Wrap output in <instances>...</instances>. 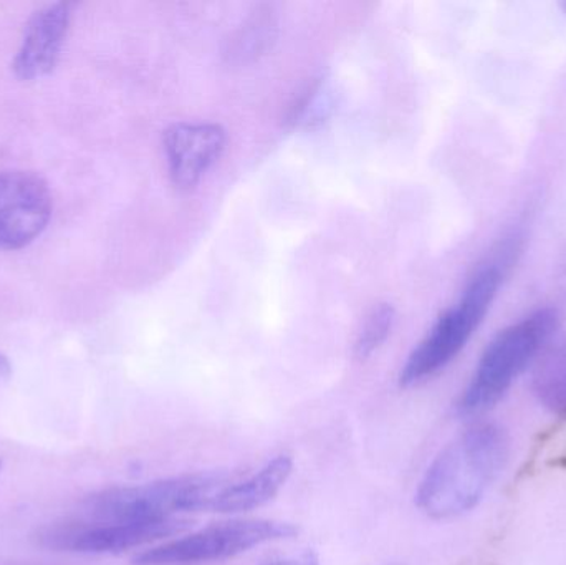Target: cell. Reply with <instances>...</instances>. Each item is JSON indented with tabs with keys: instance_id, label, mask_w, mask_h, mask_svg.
<instances>
[{
	"instance_id": "4",
	"label": "cell",
	"mask_w": 566,
	"mask_h": 565,
	"mask_svg": "<svg viewBox=\"0 0 566 565\" xmlns=\"http://www.w3.org/2000/svg\"><path fill=\"white\" fill-rule=\"evenodd\" d=\"M238 477L231 471H202L166 478L139 486L115 488L96 494L86 504L95 521H155L179 513H205L216 491Z\"/></svg>"
},
{
	"instance_id": "5",
	"label": "cell",
	"mask_w": 566,
	"mask_h": 565,
	"mask_svg": "<svg viewBox=\"0 0 566 565\" xmlns=\"http://www.w3.org/2000/svg\"><path fill=\"white\" fill-rule=\"evenodd\" d=\"M293 524L274 520H242L214 524L189 536L168 541L138 554L133 565H205L222 563L275 541L292 540Z\"/></svg>"
},
{
	"instance_id": "12",
	"label": "cell",
	"mask_w": 566,
	"mask_h": 565,
	"mask_svg": "<svg viewBox=\"0 0 566 565\" xmlns=\"http://www.w3.org/2000/svg\"><path fill=\"white\" fill-rule=\"evenodd\" d=\"M532 388L545 408L566 415V342H551L538 355Z\"/></svg>"
},
{
	"instance_id": "7",
	"label": "cell",
	"mask_w": 566,
	"mask_h": 565,
	"mask_svg": "<svg viewBox=\"0 0 566 565\" xmlns=\"http://www.w3.org/2000/svg\"><path fill=\"white\" fill-rule=\"evenodd\" d=\"M229 136L221 123L181 119L163 132L161 148L166 171L176 188H198L221 163Z\"/></svg>"
},
{
	"instance_id": "2",
	"label": "cell",
	"mask_w": 566,
	"mask_h": 565,
	"mask_svg": "<svg viewBox=\"0 0 566 565\" xmlns=\"http://www.w3.org/2000/svg\"><path fill=\"white\" fill-rule=\"evenodd\" d=\"M511 453L507 431L479 423L438 454L416 493V504L432 520H451L474 510L504 470Z\"/></svg>"
},
{
	"instance_id": "6",
	"label": "cell",
	"mask_w": 566,
	"mask_h": 565,
	"mask_svg": "<svg viewBox=\"0 0 566 565\" xmlns=\"http://www.w3.org/2000/svg\"><path fill=\"white\" fill-rule=\"evenodd\" d=\"M182 517L155 521H95L56 526L43 536L46 546L82 554H118L179 536L189 527Z\"/></svg>"
},
{
	"instance_id": "1",
	"label": "cell",
	"mask_w": 566,
	"mask_h": 565,
	"mask_svg": "<svg viewBox=\"0 0 566 565\" xmlns=\"http://www.w3.org/2000/svg\"><path fill=\"white\" fill-rule=\"evenodd\" d=\"M525 224H515L479 262L458 299L436 318L428 334L412 348L399 372L405 388L424 384L444 370L471 341L491 311L502 284L525 242Z\"/></svg>"
},
{
	"instance_id": "14",
	"label": "cell",
	"mask_w": 566,
	"mask_h": 565,
	"mask_svg": "<svg viewBox=\"0 0 566 565\" xmlns=\"http://www.w3.org/2000/svg\"><path fill=\"white\" fill-rule=\"evenodd\" d=\"M398 322V312L392 304L381 302L375 305L366 315L356 334L353 354L358 360H368L376 354L391 337Z\"/></svg>"
},
{
	"instance_id": "11",
	"label": "cell",
	"mask_w": 566,
	"mask_h": 565,
	"mask_svg": "<svg viewBox=\"0 0 566 565\" xmlns=\"http://www.w3.org/2000/svg\"><path fill=\"white\" fill-rule=\"evenodd\" d=\"M339 105L332 76L318 75L295 93L285 113V128L293 133H316L325 128Z\"/></svg>"
},
{
	"instance_id": "3",
	"label": "cell",
	"mask_w": 566,
	"mask_h": 565,
	"mask_svg": "<svg viewBox=\"0 0 566 565\" xmlns=\"http://www.w3.org/2000/svg\"><path fill=\"white\" fill-rule=\"evenodd\" d=\"M560 324L557 308L541 307L499 332L479 358L455 405L459 417H478L499 404L518 375L537 360Z\"/></svg>"
},
{
	"instance_id": "9",
	"label": "cell",
	"mask_w": 566,
	"mask_h": 565,
	"mask_svg": "<svg viewBox=\"0 0 566 565\" xmlns=\"http://www.w3.org/2000/svg\"><path fill=\"white\" fill-rule=\"evenodd\" d=\"M75 7V2L60 0L35 10L27 20L12 60V72L17 80L35 82L53 72L62 55Z\"/></svg>"
},
{
	"instance_id": "8",
	"label": "cell",
	"mask_w": 566,
	"mask_h": 565,
	"mask_svg": "<svg viewBox=\"0 0 566 565\" xmlns=\"http://www.w3.org/2000/svg\"><path fill=\"white\" fill-rule=\"evenodd\" d=\"M53 198L42 176L0 172V251L27 248L49 228Z\"/></svg>"
},
{
	"instance_id": "15",
	"label": "cell",
	"mask_w": 566,
	"mask_h": 565,
	"mask_svg": "<svg viewBox=\"0 0 566 565\" xmlns=\"http://www.w3.org/2000/svg\"><path fill=\"white\" fill-rule=\"evenodd\" d=\"M262 565H319V563L312 553H306L300 557H286V559L269 561V563Z\"/></svg>"
},
{
	"instance_id": "10",
	"label": "cell",
	"mask_w": 566,
	"mask_h": 565,
	"mask_svg": "<svg viewBox=\"0 0 566 565\" xmlns=\"http://www.w3.org/2000/svg\"><path fill=\"white\" fill-rule=\"evenodd\" d=\"M293 471L290 457H277L269 461L261 470L245 478L235 477L216 491L209 500V513L238 514L259 510L271 503Z\"/></svg>"
},
{
	"instance_id": "13",
	"label": "cell",
	"mask_w": 566,
	"mask_h": 565,
	"mask_svg": "<svg viewBox=\"0 0 566 565\" xmlns=\"http://www.w3.org/2000/svg\"><path fill=\"white\" fill-rule=\"evenodd\" d=\"M277 27V17L272 7H258L242 25L235 29L234 35L229 40L228 55L239 62L262 55L274 42Z\"/></svg>"
},
{
	"instance_id": "16",
	"label": "cell",
	"mask_w": 566,
	"mask_h": 565,
	"mask_svg": "<svg viewBox=\"0 0 566 565\" xmlns=\"http://www.w3.org/2000/svg\"><path fill=\"white\" fill-rule=\"evenodd\" d=\"M10 374V362L6 355L0 352V375H9Z\"/></svg>"
}]
</instances>
